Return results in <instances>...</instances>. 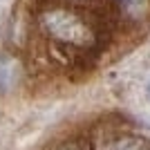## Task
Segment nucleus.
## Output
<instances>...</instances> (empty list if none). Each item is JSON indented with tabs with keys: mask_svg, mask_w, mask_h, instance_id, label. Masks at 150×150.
<instances>
[{
	"mask_svg": "<svg viewBox=\"0 0 150 150\" xmlns=\"http://www.w3.org/2000/svg\"><path fill=\"white\" fill-rule=\"evenodd\" d=\"M38 25L45 36L63 50L94 52L101 43L99 27L85 13L76 11L67 2L45 7L38 16Z\"/></svg>",
	"mask_w": 150,
	"mask_h": 150,
	"instance_id": "f257e3e1",
	"label": "nucleus"
},
{
	"mask_svg": "<svg viewBox=\"0 0 150 150\" xmlns=\"http://www.w3.org/2000/svg\"><path fill=\"white\" fill-rule=\"evenodd\" d=\"M94 150H150V141L130 125H103L94 130Z\"/></svg>",
	"mask_w": 150,
	"mask_h": 150,
	"instance_id": "f03ea898",
	"label": "nucleus"
},
{
	"mask_svg": "<svg viewBox=\"0 0 150 150\" xmlns=\"http://www.w3.org/2000/svg\"><path fill=\"white\" fill-rule=\"evenodd\" d=\"M114 5L128 23H146L150 18V0H114Z\"/></svg>",
	"mask_w": 150,
	"mask_h": 150,
	"instance_id": "7ed1b4c3",
	"label": "nucleus"
},
{
	"mask_svg": "<svg viewBox=\"0 0 150 150\" xmlns=\"http://www.w3.org/2000/svg\"><path fill=\"white\" fill-rule=\"evenodd\" d=\"M56 150H83V148L76 146V144H65V146H61V148H56Z\"/></svg>",
	"mask_w": 150,
	"mask_h": 150,
	"instance_id": "20e7f679",
	"label": "nucleus"
},
{
	"mask_svg": "<svg viewBox=\"0 0 150 150\" xmlns=\"http://www.w3.org/2000/svg\"><path fill=\"white\" fill-rule=\"evenodd\" d=\"M63 2H67V5H79V2H85V0H63Z\"/></svg>",
	"mask_w": 150,
	"mask_h": 150,
	"instance_id": "39448f33",
	"label": "nucleus"
},
{
	"mask_svg": "<svg viewBox=\"0 0 150 150\" xmlns=\"http://www.w3.org/2000/svg\"><path fill=\"white\" fill-rule=\"evenodd\" d=\"M148 92H150V85H148Z\"/></svg>",
	"mask_w": 150,
	"mask_h": 150,
	"instance_id": "423d86ee",
	"label": "nucleus"
}]
</instances>
